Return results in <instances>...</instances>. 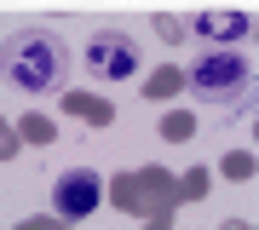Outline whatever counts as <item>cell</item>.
Returning a JSON list of instances; mask_svg holds the SVG:
<instances>
[{
	"label": "cell",
	"mask_w": 259,
	"mask_h": 230,
	"mask_svg": "<svg viewBox=\"0 0 259 230\" xmlns=\"http://www.w3.org/2000/svg\"><path fill=\"white\" fill-rule=\"evenodd\" d=\"M185 81L196 92V104L213 115H231V110H248L253 98V64L231 46H207V52H196V64L185 69Z\"/></svg>",
	"instance_id": "2"
},
{
	"label": "cell",
	"mask_w": 259,
	"mask_h": 230,
	"mask_svg": "<svg viewBox=\"0 0 259 230\" xmlns=\"http://www.w3.org/2000/svg\"><path fill=\"white\" fill-rule=\"evenodd\" d=\"M225 173H231V178H248V173H253V156H242V150H236V156L225 161Z\"/></svg>",
	"instance_id": "12"
},
{
	"label": "cell",
	"mask_w": 259,
	"mask_h": 230,
	"mask_svg": "<svg viewBox=\"0 0 259 230\" xmlns=\"http://www.w3.org/2000/svg\"><path fill=\"white\" fill-rule=\"evenodd\" d=\"M190 132H196V121H190V115H167V121H161V138H167V144H185Z\"/></svg>",
	"instance_id": "8"
},
{
	"label": "cell",
	"mask_w": 259,
	"mask_h": 230,
	"mask_svg": "<svg viewBox=\"0 0 259 230\" xmlns=\"http://www.w3.org/2000/svg\"><path fill=\"white\" fill-rule=\"evenodd\" d=\"M0 81L29 98H52L69 86V46L47 23H23L0 40Z\"/></svg>",
	"instance_id": "1"
},
{
	"label": "cell",
	"mask_w": 259,
	"mask_h": 230,
	"mask_svg": "<svg viewBox=\"0 0 259 230\" xmlns=\"http://www.w3.org/2000/svg\"><path fill=\"white\" fill-rule=\"evenodd\" d=\"M156 35L161 40H185V23H179V18H156Z\"/></svg>",
	"instance_id": "11"
},
{
	"label": "cell",
	"mask_w": 259,
	"mask_h": 230,
	"mask_svg": "<svg viewBox=\"0 0 259 230\" xmlns=\"http://www.w3.org/2000/svg\"><path fill=\"white\" fill-rule=\"evenodd\" d=\"M179 86H185V69H156L150 86H144V98H173Z\"/></svg>",
	"instance_id": "6"
},
{
	"label": "cell",
	"mask_w": 259,
	"mask_h": 230,
	"mask_svg": "<svg viewBox=\"0 0 259 230\" xmlns=\"http://www.w3.org/2000/svg\"><path fill=\"white\" fill-rule=\"evenodd\" d=\"M179 196H196V202L207 196V173H202V167H190V173H185V184H179Z\"/></svg>",
	"instance_id": "10"
},
{
	"label": "cell",
	"mask_w": 259,
	"mask_h": 230,
	"mask_svg": "<svg viewBox=\"0 0 259 230\" xmlns=\"http://www.w3.org/2000/svg\"><path fill=\"white\" fill-rule=\"evenodd\" d=\"M0 156H12V132L6 127H0Z\"/></svg>",
	"instance_id": "14"
},
{
	"label": "cell",
	"mask_w": 259,
	"mask_h": 230,
	"mask_svg": "<svg viewBox=\"0 0 259 230\" xmlns=\"http://www.w3.org/2000/svg\"><path fill=\"white\" fill-rule=\"evenodd\" d=\"M69 110H81L87 121H98V127H110V104H93V98H81V92H69Z\"/></svg>",
	"instance_id": "7"
},
{
	"label": "cell",
	"mask_w": 259,
	"mask_h": 230,
	"mask_svg": "<svg viewBox=\"0 0 259 230\" xmlns=\"http://www.w3.org/2000/svg\"><path fill=\"white\" fill-rule=\"evenodd\" d=\"M196 35H207V40H242L248 35V18H242V12H202V18H196Z\"/></svg>",
	"instance_id": "5"
},
{
	"label": "cell",
	"mask_w": 259,
	"mask_h": 230,
	"mask_svg": "<svg viewBox=\"0 0 259 230\" xmlns=\"http://www.w3.org/2000/svg\"><path fill=\"white\" fill-rule=\"evenodd\" d=\"M139 184H150V190H156V196H167V184H173V178H167V173H161V167H150V173H144Z\"/></svg>",
	"instance_id": "13"
},
{
	"label": "cell",
	"mask_w": 259,
	"mask_h": 230,
	"mask_svg": "<svg viewBox=\"0 0 259 230\" xmlns=\"http://www.w3.org/2000/svg\"><path fill=\"white\" fill-rule=\"evenodd\" d=\"M81 64L93 81H133L144 69V46L127 35V29H93L81 46Z\"/></svg>",
	"instance_id": "3"
},
{
	"label": "cell",
	"mask_w": 259,
	"mask_h": 230,
	"mask_svg": "<svg viewBox=\"0 0 259 230\" xmlns=\"http://www.w3.org/2000/svg\"><path fill=\"white\" fill-rule=\"evenodd\" d=\"M98 202H104V178L93 173V167H69V173H58V184H52L58 219H93Z\"/></svg>",
	"instance_id": "4"
},
{
	"label": "cell",
	"mask_w": 259,
	"mask_h": 230,
	"mask_svg": "<svg viewBox=\"0 0 259 230\" xmlns=\"http://www.w3.org/2000/svg\"><path fill=\"white\" fill-rule=\"evenodd\" d=\"M18 132L29 138V144H52V121H40V115H29V121H23Z\"/></svg>",
	"instance_id": "9"
}]
</instances>
